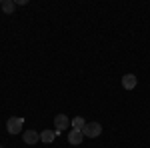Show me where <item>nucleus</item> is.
I'll list each match as a JSON object with an SVG mask.
<instances>
[{"instance_id": "8", "label": "nucleus", "mask_w": 150, "mask_h": 148, "mask_svg": "<svg viewBox=\"0 0 150 148\" xmlns=\"http://www.w3.org/2000/svg\"><path fill=\"white\" fill-rule=\"evenodd\" d=\"M0 6H2V10L6 12V14H12L14 8H16V2H12V0H4V2H0Z\"/></svg>"}, {"instance_id": "4", "label": "nucleus", "mask_w": 150, "mask_h": 148, "mask_svg": "<svg viewBox=\"0 0 150 148\" xmlns=\"http://www.w3.org/2000/svg\"><path fill=\"white\" fill-rule=\"evenodd\" d=\"M22 138H24V142H26V144H30V146H32V144H38L40 134H38L36 130H26V132L22 134Z\"/></svg>"}, {"instance_id": "9", "label": "nucleus", "mask_w": 150, "mask_h": 148, "mask_svg": "<svg viewBox=\"0 0 150 148\" xmlns=\"http://www.w3.org/2000/svg\"><path fill=\"white\" fill-rule=\"evenodd\" d=\"M86 126V122H84V118L82 116H76L74 120H72V128H76V130H82Z\"/></svg>"}, {"instance_id": "5", "label": "nucleus", "mask_w": 150, "mask_h": 148, "mask_svg": "<svg viewBox=\"0 0 150 148\" xmlns=\"http://www.w3.org/2000/svg\"><path fill=\"white\" fill-rule=\"evenodd\" d=\"M82 140H84V134H82V130H76V128H72L68 134V142L70 144H82Z\"/></svg>"}, {"instance_id": "6", "label": "nucleus", "mask_w": 150, "mask_h": 148, "mask_svg": "<svg viewBox=\"0 0 150 148\" xmlns=\"http://www.w3.org/2000/svg\"><path fill=\"white\" fill-rule=\"evenodd\" d=\"M136 82H138V80H136L134 74H124V76H122V86H124L126 90H132V88L136 86Z\"/></svg>"}, {"instance_id": "10", "label": "nucleus", "mask_w": 150, "mask_h": 148, "mask_svg": "<svg viewBox=\"0 0 150 148\" xmlns=\"http://www.w3.org/2000/svg\"><path fill=\"white\" fill-rule=\"evenodd\" d=\"M0 148H2V146H0Z\"/></svg>"}, {"instance_id": "7", "label": "nucleus", "mask_w": 150, "mask_h": 148, "mask_svg": "<svg viewBox=\"0 0 150 148\" xmlns=\"http://www.w3.org/2000/svg\"><path fill=\"white\" fill-rule=\"evenodd\" d=\"M54 136H56V130H44V132H40V142L50 144V142H54Z\"/></svg>"}, {"instance_id": "2", "label": "nucleus", "mask_w": 150, "mask_h": 148, "mask_svg": "<svg viewBox=\"0 0 150 148\" xmlns=\"http://www.w3.org/2000/svg\"><path fill=\"white\" fill-rule=\"evenodd\" d=\"M22 126H24V118H20V116H10L8 122H6V128H8L10 134H18V132H22Z\"/></svg>"}, {"instance_id": "1", "label": "nucleus", "mask_w": 150, "mask_h": 148, "mask_svg": "<svg viewBox=\"0 0 150 148\" xmlns=\"http://www.w3.org/2000/svg\"><path fill=\"white\" fill-rule=\"evenodd\" d=\"M82 134L86 138H98L102 134V126L98 124V122H88V124L82 128Z\"/></svg>"}, {"instance_id": "3", "label": "nucleus", "mask_w": 150, "mask_h": 148, "mask_svg": "<svg viewBox=\"0 0 150 148\" xmlns=\"http://www.w3.org/2000/svg\"><path fill=\"white\" fill-rule=\"evenodd\" d=\"M70 126V120L66 114H56L54 116V128H56V134H60L62 130H66Z\"/></svg>"}]
</instances>
